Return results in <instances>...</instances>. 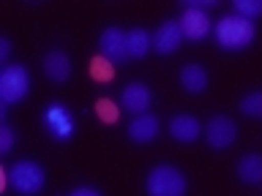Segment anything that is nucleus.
Instances as JSON below:
<instances>
[{"label":"nucleus","mask_w":262,"mask_h":196,"mask_svg":"<svg viewBox=\"0 0 262 196\" xmlns=\"http://www.w3.org/2000/svg\"><path fill=\"white\" fill-rule=\"evenodd\" d=\"M216 41L219 46L229 49H246L254 41V22L251 19H243L237 14H229V16H221L219 24H216Z\"/></svg>","instance_id":"1"},{"label":"nucleus","mask_w":262,"mask_h":196,"mask_svg":"<svg viewBox=\"0 0 262 196\" xmlns=\"http://www.w3.org/2000/svg\"><path fill=\"white\" fill-rule=\"evenodd\" d=\"M145 191H147V196H186V177L178 166L159 163L147 175Z\"/></svg>","instance_id":"2"},{"label":"nucleus","mask_w":262,"mask_h":196,"mask_svg":"<svg viewBox=\"0 0 262 196\" xmlns=\"http://www.w3.org/2000/svg\"><path fill=\"white\" fill-rule=\"evenodd\" d=\"M8 183L16 193L22 196H36L47 183L44 166L36 161H16L11 169H8Z\"/></svg>","instance_id":"3"},{"label":"nucleus","mask_w":262,"mask_h":196,"mask_svg":"<svg viewBox=\"0 0 262 196\" xmlns=\"http://www.w3.org/2000/svg\"><path fill=\"white\" fill-rule=\"evenodd\" d=\"M28 90H30V77L25 65H6L0 71V101H3V106L22 101L28 95Z\"/></svg>","instance_id":"4"},{"label":"nucleus","mask_w":262,"mask_h":196,"mask_svg":"<svg viewBox=\"0 0 262 196\" xmlns=\"http://www.w3.org/2000/svg\"><path fill=\"white\" fill-rule=\"evenodd\" d=\"M41 122L57 142H66V139L74 136V117L63 104H49L41 114Z\"/></svg>","instance_id":"5"},{"label":"nucleus","mask_w":262,"mask_h":196,"mask_svg":"<svg viewBox=\"0 0 262 196\" xmlns=\"http://www.w3.org/2000/svg\"><path fill=\"white\" fill-rule=\"evenodd\" d=\"M98 55H104L110 63H123L128 60V49H126V33L120 28H106L98 38Z\"/></svg>","instance_id":"6"},{"label":"nucleus","mask_w":262,"mask_h":196,"mask_svg":"<svg viewBox=\"0 0 262 196\" xmlns=\"http://www.w3.org/2000/svg\"><path fill=\"white\" fill-rule=\"evenodd\" d=\"M235 122L224 117V114H216V117H210V122L205 126V139H208L210 147H216V150H224V147H229L235 142Z\"/></svg>","instance_id":"7"},{"label":"nucleus","mask_w":262,"mask_h":196,"mask_svg":"<svg viewBox=\"0 0 262 196\" xmlns=\"http://www.w3.org/2000/svg\"><path fill=\"white\" fill-rule=\"evenodd\" d=\"M178 24H180L183 38H191V41H200L210 33V16L205 11H200V8H183Z\"/></svg>","instance_id":"8"},{"label":"nucleus","mask_w":262,"mask_h":196,"mask_svg":"<svg viewBox=\"0 0 262 196\" xmlns=\"http://www.w3.org/2000/svg\"><path fill=\"white\" fill-rule=\"evenodd\" d=\"M120 106L126 112H134V117L137 114H145L147 106H150V90H147L142 82H131V85H126L120 93Z\"/></svg>","instance_id":"9"},{"label":"nucleus","mask_w":262,"mask_h":196,"mask_svg":"<svg viewBox=\"0 0 262 196\" xmlns=\"http://www.w3.org/2000/svg\"><path fill=\"white\" fill-rule=\"evenodd\" d=\"M180 41H183V33H180L178 22H164L161 28L153 33V49L159 55H172L180 46Z\"/></svg>","instance_id":"10"},{"label":"nucleus","mask_w":262,"mask_h":196,"mask_svg":"<svg viewBox=\"0 0 262 196\" xmlns=\"http://www.w3.org/2000/svg\"><path fill=\"white\" fill-rule=\"evenodd\" d=\"M128 136H131V142H139V144L153 142V139L159 136V120L147 112L137 114V117L128 122Z\"/></svg>","instance_id":"11"},{"label":"nucleus","mask_w":262,"mask_h":196,"mask_svg":"<svg viewBox=\"0 0 262 196\" xmlns=\"http://www.w3.org/2000/svg\"><path fill=\"white\" fill-rule=\"evenodd\" d=\"M169 134H172V139H178V142H194V139L202 134V126L196 117H191V114H178V117L169 120Z\"/></svg>","instance_id":"12"},{"label":"nucleus","mask_w":262,"mask_h":196,"mask_svg":"<svg viewBox=\"0 0 262 196\" xmlns=\"http://www.w3.org/2000/svg\"><path fill=\"white\" fill-rule=\"evenodd\" d=\"M44 74L52 82H66L71 77V60L63 49H52L47 57H44Z\"/></svg>","instance_id":"13"},{"label":"nucleus","mask_w":262,"mask_h":196,"mask_svg":"<svg viewBox=\"0 0 262 196\" xmlns=\"http://www.w3.org/2000/svg\"><path fill=\"white\" fill-rule=\"evenodd\" d=\"M180 87L191 95L202 93V90L208 87V71H205L200 63H188L186 68L180 71Z\"/></svg>","instance_id":"14"},{"label":"nucleus","mask_w":262,"mask_h":196,"mask_svg":"<svg viewBox=\"0 0 262 196\" xmlns=\"http://www.w3.org/2000/svg\"><path fill=\"white\" fill-rule=\"evenodd\" d=\"M237 177L249 185H259L262 183V155L259 153L243 155L241 163H237Z\"/></svg>","instance_id":"15"},{"label":"nucleus","mask_w":262,"mask_h":196,"mask_svg":"<svg viewBox=\"0 0 262 196\" xmlns=\"http://www.w3.org/2000/svg\"><path fill=\"white\" fill-rule=\"evenodd\" d=\"M126 49H128V57H134V60L145 57V55L153 49V38H150V33L142 30V28L128 30V33H126Z\"/></svg>","instance_id":"16"},{"label":"nucleus","mask_w":262,"mask_h":196,"mask_svg":"<svg viewBox=\"0 0 262 196\" xmlns=\"http://www.w3.org/2000/svg\"><path fill=\"white\" fill-rule=\"evenodd\" d=\"M90 77H93L96 82H112L115 63H110L104 55H96L93 60H90Z\"/></svg>","instance_id":"17"},{"label":"nucleus","mask_w":262,"mask_h":196,"mask_svg":"<svg viewBox=\"0 0 262 196\" xmlns=\"http://www.w3.org/2000/svg\"><path fill=\"white\" fill-rule=\"evenodd\" d=\"M241 112L246 117H254V120L262 117V90H254V93L241 98Z\"/></svg>","instance_id":"18"},{"label":"nucleus","mask_w":262,"mask_h":196,"mask_svg":"<svg viewBox=\"0 0 262 196\" xmlns=\"http://www.w3.org/2000/svg\"><path fill=\"white\" fill-rule=\"evenodd\" d=\"M96 114H98V120L101 122H118V117H120V106L115 104V101H110V98H98L96 101Z\"/></svg>","instance_id":"19"},{"label":"nucleus","mask_w":262,"mask_h":196,"mask_svg":"<svg viewBox=\"0 0 262 196\" xmlns=\"http://www.w3.org/2000/svg\"><path fill=\"white\" fill-rule=\"evenodd\" d=\"M235 14L243 19H254L257 14H262V0H235Z\"/></svg>","instance_id":"20"},{"label":"nucleus","mask_w":262,"mask_h":196,"mask_svg":"<svg viewBox=\"0 0 262 196\" xmlns=\"http://www.w3.org/2000/svg\"><path fill=\"white\" fill-rule=\"evenodd\" d=\"M11 147H14V131L6 126H0V153H11Z\"/></svg>","instance_id":"21"},{"label":"nucleus","mask_w":262,"mask_h":196,"mask_svg":"<svg viewBox=\"0 0 262 196\" xmlns=\"http://www.w3.org/2000/svg\"><path fill=\"white\" fill-rule=\"evenodd\" d=\"M69 196H101L96 191V188H88V185H79V188H74V191Z\"/></svg>","instance_id":"22"},{"label":"nucleus","mask_w":262,"mask_h":196,"mask_svg":"<svg viewBox=\"0 0 262 196\" xmlns=\"http://www.w3.org/2000/svg\"><path fill=\"white\" fill-rule=\"evenodd\" d=\"M8 52H11V44H8V38H0V60H6Z\"/></svg>","instance_id":"23"}]
</instances>
